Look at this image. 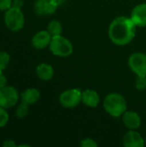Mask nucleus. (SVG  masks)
Here are the masks:
<instances>
[{
    "label": "nucleus",
    "mask_w": 146,
    "mask_h": 147,
    "mask_svg": "<svg viewBox=\"0 0 146 147\" xmlns=\"http://www.w3.org/2000/svg\"><path fill=\"white\" fill-rule=\"evenodd\" d=\"M123 145L126 147H143L145 140L139 133L131 130L124 135Z\"/></svg>",
    "instance_id": "nucleus-10"
},
{
    "label": "nucleus",
    "mask_w": 146,
    "mask_h": 147,
    "mask_svg": "<svg viewBox=\"0 0 146 147\" xmlns=\"http://www.w3.org/2000/svg\"><path fill=\"white\" fill-rule=\"evenodd\" d=\"M145 144H146V140H145Z\"/></svg>",
    "instance_id": "nucleus-27"
},
{
    "label": "nucleus",
    "mask_w": 146,
    "mask_h": 147,
    "mask_svg": "<svg viewBox=\"0 0 146 147\" xmlns=\"http://www.w3.org/2000/svg\"><path fill=\"white\" fill-rule=\"evenodd\" d=\"M131 19L137 27H145L146 3H141L134 7L131 14Z\"/></svg>",
    "instance_id": "nucleus-8"
},
{
    "label": "nucleus",
    "mask_w": 146,
    "mask_h": 147,
    "mask_svg": "<svg viewBox=\"0 0 146 147\" xmlns=\"http://www.w3.org/2000/svg\"><path fill=\"white\" fill-rule=\"evenodd\" d=\"M80 146L82 147H96L97 146V143L95 142V140H93L92 139L87 138V139H84L81 141Z\"/></svg>",
    "instance_id": "nucleus-21"
},
{
    "label": "nucleus",
    "mask_w": 146,
    "mask_h": 147,
    "mask_svg": "<svg viewBox=\"0 0 146 147\" xmlns=\"http://www.w3.org/2000/svg\"><path fill=\"white\" fill-rule=\"evenodd\" d=\"M3 146L5 147H15V144L13 140H5L3 143Z\"/></svg>",
    "instance_id": "nucleus-25"
},
{
    "label": "nucleus",
    "mask_w": 146,
    "mask_h": 147,
    "mask_svg": "<svg viewBox=\"0 0 146 147\" xmlns=\"http://www.w3.org/2000/svg\"><path fill=\"white\" fill-rule=\"evenodd\" d=\"M47 31L52 36L60 35L62 33V25L58 21H52L47 26Z\"/></svg>",
    "instance_id": "nucleus-16"
},
{
    "label": "nucleus",
    "mask_w": 146,
    "mask_h": 147,
    "mask_svg": "<svg viewBox=\"0 0 146 147\" xmlns=\"http://www.w3.org/2000/svg\"><path fill=\"white\" fill-rule=\"evenodd\" d=\"M123 122L125 124V126L131 129H137L139 127L140 124H141V119L140 116L134 111H126L123 115Z\"/></svg>",
    "instance_id": "nucleus-12"
},
{
    "label": "nucleus",
    "mask_w": 146,
    "mask_h": 147,
    "mask_svg": "<svg viewBox=\"0 0 146 147\" xmlns=\"http://www.w3.org/2000/svg\"><path fill=\"white\" fill-rule=\"evenodd\" d=\"M12 0H0V10H7L12 7Z\"/></svg>",
    "instance_id": "nucleus-22"
},
{
    "label": "nucleus",
    "mask_w": 146,
    "mask_h": 147,
    "mask_svg": "<svg viewBox=\"0 0 146 147\" xmlns=\"http://www.w3.org/2000/svg\"><path fill=\"white\" fill-rule=\"evenodd\" d=\"M36 74L41 80H50L53 76V68L48 64L42 63L37 66Z\"/></svg>",
    "instance_id": "nucleus-15"
},
{
    "label": "nucleus",
    "mask_w": 146,
    "mask_h": 147,
    "mask_svg": "<svg viewBox=\"0 0 146 147\" xmlns=\"http://www.w3.org/2000/svg\"><path fill=\"white\" fill-rule=\"evenodd\" d=\"M18 98V92L14 87L5 86L0 89V107L4 109L11 108L17 103Z\"/></svg>",
    "instance_id": "nucleus-6"
},
{
    "label": "nucleus",
    "mask_w": 146,
    "mask_h": 147,
    "mask_svg": "<svg viewBox=\"0 0 146 147\" xmlns=\"http://www.w3.org/2000/svg\"><path fill=\"white\" fill-rule=\"evenodd\" d=\"M9 121V115L4 108L0 107V128L6 126Z\"/></svg>",
    "instance_id": "nucleus-19"
},
{
    "label": "nucleus",
    "mask_w": 146,
    "mask_h": 147,
    "mask_svg": "<svg viewBox=\"0 0 146 147\" xmlns=\"http://www.w3.org/2000/svg\"><path fill=\"white\" fill-rule=\"evenodd\" d=\"M136 25L131 18L120 16L115 18L108 28L110 40L118 46L128 44L136 34Z\"/></svg>",
    "instance_id": "nucleus-1"
},
{
    "label": "nucleus",
    "mask_w": 146,
    "mask_h": 147,
    "mask_svg": "<svg viewBox=\"0 0 146 147\" xmlns=\"http://www.w3.org/2000/svg\"><path fill=\"white\" fill-rule=\"evenodd\" d=\"M82 102L88 107L96 108L100 102V97L96 91L93 90H86L82 91Z\"/></svg>",
    "instance_id": "nucleus-13"
},
{
    "label": "nucleus",
    "mask_w": 146,
    "mask_h": 147,
    "mask_svg": "<svg viewBox=\"0 0 146 147\" xmlns=\"http://www.w3.org/2000/svg\"><path fill=\"white\" fill-rule=\"evenodd\" d=\"M82 101V91L79 89H71L64 91L59 96V102L64 108L72 109Z\"/></svg>",
    "instance_id": "nucleus-5"
},
{
    "label": "nucleus",
    "mask_w": 146,
    "mask_h": 147,
    "mask_svg": "<svg viewBox=\"0 0 146 147\" xmlns=\"http://www.w3.org/2000/svg\"><path fill=\"white\" fill-rule=\"evenodd\" d=\"M130 69L138 76L146 77V55L142 53L132 54L128 59Z\"/></svg>",
    "instance_id": "nucleus-7"
},
{
    "label": "nucleus",
    "mask_w": 146,
    "mask_h": 147,
    "mask_svg": "<svg viewBox=\"0 0 146 147\" xmlns=\"http://www.w3.org/2000/svg\"><path fill=\"white\" fill-rule=\"evenodd\" d=\"M57 6L49 0H37L34 3V11L37 15H52L56 11Z\"/></svg>",
    "instance_id": "nucleus-11"
},
{
    "label": "nucleus",
    "mask_w": 146,
    "mask_h": 147,
    "mask_svg": "<svg viewBox=\"0 0 146 147\" xmlns=\"http://www.w3.org/2000/svg\"><path fill=\"white\" fill-rule=\"evenodd\" d=\"M23 5V1L22 0H14L12 3V7L16 8V9H21Z\"/></svg>",
    "instance_id": "nucleus-24"
},
{
    "label": "nucleus",
    "mask_w": 146,
    "mask_h": 147,
    "mask_svg": "<svg viewBox=\"0 0 146 147\" xmlns=\"http://www.w3.org/2000/svg\"><path fill=\"white\" fill-rule=\"evenodd\" d=\"M6 83H7L6 77L3 74V71H0V89L5 87Z\"/></svg>",
    "instance_id": "nucleus-23"
},
{
    "label": "nucleus",
    "mask_w": 146,
    "mask_h": 147,
    "mask_svg": "<svg viewBox=\"0 0 146 147\" xmlns=\"http://www.w3.org/2000/svg\"><path fill=\"white\" fill-rule=\"evenodd\" d=\"M28 113V105L24 103V102H22L20 105H18V107L16 108V111H15V115L22 119V118H24Z\"/></svg>",
    "instance_id": "nucleus-17"
},
{
    "label": "nucleus",
    "mask_w": 146,
    "mask_h": 147,
    "mask_svg": "<svg viewBox=\"0 0 146 147\" xmlns=\"http://www.w3.org/2000/svg\"><path fill=\"white\" fill-rule=\"evenodd\" d=\"M135 87L139 90H143L146 89V77L144 76H138L136 79Z\"/></svg>",
    "instance_id": "nucleus-20"
},
{
    "label": "nucleus",
    "mask_w": 146,
    "mask_h": 147,
    "mask_svg": "<svg viewBox=\"0 0 146 147\" xmlns=\"http://www.w3.org/2000/svg\"><path fill=\"white\" fill-rule=\"evenodd\" d=\"M52 35L47 30H41L36 33L32 39V45L36 49H43L50 45Z\"/></svg>",
    "instance_id": "nucleus-9"
},
{
    "label": "nucleus",
    "mask_w": 146,
    "mask_h": 147,
    "mask_svg": "<svg viewBox=\"0 0 146 147\" xmlns=\"http://www.w3.org/2000/svg\"><path fill=\"white\" fill-rule=\"evenodd\" d=\"M22 102L28 104V105H31L35 103L40 96V91L37 89L34 88H31V89H28L26 90H24L22 95Z\"/></svg>",
    "instance_id": "nucleus-14"
},
{
    "label": "nucleus",
    "mask_w": 146,
    "mask_h": 147,
    "mask_svg": "<svg viewBox=\"0 0 146 147\" xmlns=\"http://www.w3.org/2000/svg\"><path fill=\"white\" fill-rule=\"evenodd\" d=\"M103 107L110 115L119 117L126 112V102L121 95L118 93H111L105 97Z\"/></svg>",
    "instance_id": "nucleus-2"
},
{
    "label": "nucleus",
    "mask_w": 146,
    "mask_h": 147,
    "mask_svg": "<svg viewBox=\"0 0 146 147\" xmlns=\"http://www.w3.org/2000/svg\"><path fill=\"white\" fill-rule=\"evenodd\" d=\"M49 1L52 2L53 4H55V5L58 7V6H60V5H62L63 3H65L66 0H49Z\"/></svg>",
    "instance_id": "nucleus-26"
},
{
    "label": "nucleus",
    "mask_w": 146,
    "mask_h": 147,
    "mask_svg": "<svg viewBox=\"0 0 146 147\" xmlns=\"http://www.w3.org/2000/svg\"><path fill=\"white\" fill-rule=\"evenodd\" d=\"M4 23L12 32L21 30L24 26V16L21 9L11 7L7 9L4 15Z\"/></svg>",
    "instance_id": "nucleus-4"
},
{
    "label": "nucleus",
    "mask_w": 146,
    "mask_h": 147,
    "mask_svg": "<svg viewBox=\"0 0 146 147\" xmlns=\"http://www.w3.org/2000/svg\"><path fill=\"white\" fill-rule=\"evenodd\" d=\"M49 47L52 54L59 57H67L73 52V47L71 41L61 34L52 36Z\"/></svg>",
    "instance_id": "nucleus-3"
},
{
    "label": "nucleus",
    "mask_w": 146,
    "mask_h": 147,
    "mask_svg": "<svg viewBox=\"0 0 146 147\" xmlns=\"http://www.w3.org/2000/svg\"><path fill=\"white\" fill-rule=\"evenodd\" d=\"M9 54L6 52H0V71H3L9 63Z\"/></svg>",
    "instance_id": "nucleus-18"
}]
</instances>
